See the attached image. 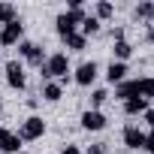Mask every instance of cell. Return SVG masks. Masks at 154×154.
Segmentation results:
<instances>
[{
	"label": "cell",
	"instance_id": "obj_1",
	"mask_svg": "<svg viewBox=\"0 0 154 154\" xmlns=\"http://www.w3.org/2000/svg\"><path fill=\"white\" fill-rule=\"evenodd\" d=\"M66 75H69V57H66L63 51L48 54L45 63L39 66V79H45V82H60V85H63Z\"/></svg>",
	"mask_w": 154,
	"mask_h": 154
},
{
	"label": "cell",
	"instance_id": "obj_2",
	"mask_svg": "<svg viewBox=\"0 0 154 154\" xmlns=\"http://www.w3.org/2000/svg\"><path fill=\"white\" fill-rule=\"evenodd\" d=\"M18 136H21V142H36V139H42V136H45V121H42L39 115L24 118L21 127H18Z\"/></svg>",
	"mask_w": 154,
	"mask_h": 154
},
{
	"label": "cell",
	"instance_id": "obj_3",
	"mask_svg": "<svg viewBox=\"0 0 154 154\" xmlns=\"http://www.w3.org/2000/svg\"><path fill=\"white\" fill-rule=\"evenodd\" d=\"M97 75H100V63H97V60H85V63H79V66H75L72 79H75V85L91 88V85L97 82Z\"/></svg>",
	"mask_w": 154,
	"mask_h": 154
},
{
	"label": "cell",
	"instance_id": "obj_4",
	"mask_svg": "<svg viewBox=\"0 0 154 154\" xmlns=\"http://www.w3.org/2000/svg\"><path fill=\"white\" fill-rule=\"evenodd\" d=\"M18 54H21V57H24V60H27L30 66H36V69H39V66L45 63V51H42V45H39V42L21 39V42H18Z\"/></svg>",
	"mask_w": 154,
	"mask_h": 154
},
{
	"label": "cell",
	"instance_id": "obj_5",
	"mask_svg": "<svg viewBox=\"0 0 154 154\" xmlns=\"http://www.w3.org/2000/svg\"><path fill=\"white\" fill-rule=\"evenodd\" d=\"M6 85L12 88V91H24V85H27V75H24V63L21 60H6Z\"/></svg>",
	"mask_w": 154,
	"mask_h": 154
},
{
	"label": "cell",
	"instance_id": "obj_6",
	"mask_svg": "<svg viewBox=\"0 0 154 154\" xmlns=\"http://www.w3.org/2000/svg\"><path fill=\"white\" fill-rule=\"evenodd\" d=\"M21 36H24V24H21V18H15V21H9V24L0 27V45H18Z\"/></svg>",
	"mask_w": 154,
	"mask_h": 154
},
{
	"label": "cell",
	"instance_id": "obj_7",
	"mask_svg": "<svg viewBox=\"0 0 154 154\" xmlns=\"http://www.w3.org/2000/svg\"><path fill=\"white\" fill-rule=\"evenodd\" d=\"M121 139H124V145L133 148V151H142V148H145V130H139V124H127L124 133H121Z\"/></svg>",
	"mask_w": 154,
	"mask_h": 154
},
{
	"label": "cell",
	"instance_id": "obj_8",
	"mask_svg": "<svg viewBox=\"0 0 154 154\" xmlns=\"http://www.w3.org/2000/svg\"><path fill=\"white\" fill-rule=\"evenodd\" d=\"M21 136L18 133H12V130H6V127H0V154H18L21 151Z\"/></svg>",
	"mask_w": 154,
	"mask_h": 154
},
{
	"label": "cell",
	"instance_id": "obj_9",
	"mask_svg": "<svg viewBox=\"0 0 154 154\" xmlns=\"http://www.w3.org/2000/svg\"><path fill=\"white\" fill-rule=\"evenodd\" d=\"M109 121H106V115L103 112H97V109H88V112H82V130H88V133H97V130H103Z\"/></svg>",
	"mask_w": 154,
	"mask_h": 154
},
{
	"label": "cell",
	"instance_id": "obj_10",
	"mask_svg": "<svg viewBox=\"0 0 154 154\" xmlns=\"http://www.w3.org/2000/svg\"><path fill=\"white\" fill-rule=\"evenodd\" d=\"M75 27H79V21H75L69 12H60L57 18H54V30H57V36L63 39V36H69V33H75Z\"/></svg>",
	"mask_w": 154,
	"mask_h": 154
},
{
	"label": "cell",
	"instance_id": "obj_11",
	"mask_svg": "<svg viewBox=\"0 0 154 154\" xmlns=\"http://www.w3.org/2000/svg\"><path fill=\"white\" fill-rule=\"evenodd\" d=\"M127 72H130V69H127V63L112 60V63L106 66V82H109V85H121V82L127 79Z\"/></svg>",
	"mask_w": 154,
	"mask_h": 154
},
{
	"label": "cell",
	"instance_id": "obj_12",
	"mask_svg": "<svg viewBox=\"0 0 154 154\" xmlns=\"http://www.w3.org/2000/svg\"><path fill=\"white\" fill-rule=\"evenodd\" d=\"M115 97H118L121 103H127V100L139 97V91H136V79H124L121 85H115Z\"/></svg>",
	"mask_w": 154,
	"mask_h": 154
},
{
	"label": "cell",
	"instance_id": "obj_13",
	"mask_svg": "<svg viewBox=\"0 0 154 154\" xmlns=\"http://www.w3.org/2000/svg\"><path fill=\"white\" fill-rule=\"evenodd\" d=\"M100 24L103 21H109L112 15H115V3H109V0H97V3H94V12H91Z\"/></svg>",
	"mask_w": 154,
	"mask_h": 154
},
{
	"label": "cell",
	"instance_id": "obj_14",
	"mask_svg": "<svg viewBox=\"0 0 154 154\" xmlns=\"http://www.w3.org/2000/svg\"><path fill=\"white\" fill-rule=\"evenodd\" d=\"M133 18L151 24V21H154V3H151V0H139V6L133 9Z\"/></svg>",
	"mask_w": 154,
	"mask_h": 154
},
{
	"label": "cell",
	"instance_id": "obj_15",
	"mask_svg": "<svg viewBox=\"0 0 154 154\" xmlns=\"http://www.w3.org/2000/svg\"><path fill=\"white\" fill-rule=\"evenodd\" d=\"M60 97H63V85L60 82H45L42 85V100L45 103H57Z\"/></svg>",
	"mask_w": 154,
	"mask_h": 154
},
{
	"label": "cell",
	"instance_id": "obj_16",
	"mask_svg": "<svg viewBox=\"0 0 154 154\" xmlns=\"http://www.w3.org/2000/svg\"><path fill=\"white\" fill-rule=\"evenodd\" d=\"M145 112H148V100H142V97H133V100L124 103V115H130V118L145 115Z\"/></svg>",
	"mask_w": 154,
	"mask_h": 154
},
{
	"label": "cell",
	"instance_id": "obj_17",
	"mask_svg": "<svg viewBox=\"0 0 154 154\" xmlns=\"http://www.w3.org/2000/svg\"><path fill=\"white\" fill-rule=\"evenodd\" d=\"M112 54H115V60H118V63H127V57L133 54V45H130L127 39H121V42H115V45H112Z\"/></svg>",
	"mask_w": 154,
	"mask_h": 154
},
{
	"label": "cell",
	"instance_id": "obj_18",
	"mask_svg": "<svg viewBox=\"0 0 154 154\" xmlns=\"http://www.w3.org/2000/svg\"><path fill=\"white\" fill-rule=\"evenodd\" d=\"M63 45L69 48V51H85V45H88V39L75 30V33H69V36H63Z\"/></svg>",
	"mask_w": 154,
	"mask_h": 154
},
{
	"label": "cell",
	"instance_id": "obj_19",
	"mask_svg": "<svg viewBox=\"0 0 154 154\" xmlns=\"http://www.w3.org/2000/svg\"><path fill=\"white\" fill-rule=\"evenodd\" d=\"M136 91H139L142 100H151V97H154V79H151V75H145V79H136Z\"/></svg>",
	"mask_w": 154,
	"mask_h": 154
},
{
	"label": "cell",
	"instance_id": "obj_20",
	"mask_svg": "<svg viewBox=\"0 0 154 154\" xmlns=\"http://www.w3.org/2000/svg\"><path fill=\"white\" fill-rule=\"evenodd\" d=\"M97 33H100V21H97L94 15H88V18L82 21V36L88 39V36H97Z\"/></svg>",
	"mask_w": 154,
	"mask_h": 154
},
{
	"label": "cell",
	"instance_id": "obj_21",
	"mask_svg": "<svg viewBox=\"0 0 154 154\" xmlns=\"http://www.w3.org/2000/svg\"><path fill=\"white\" fill-rule=\"evenodd\" d=\"M88 100H91V109H97V112H100V106L109 100V91H106V88H94Z\"/></svg>",
	"mask_w": 154,
	"mask_h": 154
},
{
	"label": "cell",
	"instance_id": "obj_22",
	"mask_svg": "<svg viewBox=\"0 0 154 154\" xmlns=\"http://www.w3.org/2000/svg\"><path fill=\"white\" fill-rule=\"evenodd\" d=\"M18 18V9L12 6V3H0V24H9V21H15Z\"/></svg>",
	"mask_w": 154,
	"mask_h": 154
},
{
	"label": "cell",
	"instance_id": "obj_23",
	"mask_svg": "<svg viewBox=\"0 0 154 154\" xmlns=\"http://www.w3.org/2000/svg\"><path fill=\"white\" fill-rule=\"evenodd\" d=\"M82 154H106V142H94V145H88Z\"/></svg>",
	"mask_w": 154,
	"mask_h": 154
},
{
	"label": "cell",
	"instance_id": "obj_24",
	"mask_svg": "<svg viewBox=\"0 0 154 154\" xmlns=\"http://www.w3.org/2000/svg\"><path fill=\"white\" fill-rule=\"evenodd\" d=\"M66 12H85V0H69V3H66Z\"/></svg>",
	"mask_w": 154,
	"mask_h": 154
},
{
	"label": "cell",
	"instance_id": "obj_25",
	"mask_svg": "<svg viewBox=\"0 0 154 154\" xmlns=\"http://www.w3.org/2000/svg\"><path fill=\"white\" fill-rule=\"evenodd\" d=\"M145 151H148V154H154V130H151V133H145Z\"/></svg>",
	"mask_w": 154,
	"mask_h": 154
},
{
	"label": "cell",
	"instance_id": "obj_26",
	"mask_svg": "<svg viewBox=\"0 0 154 154\" xmlns=\"http://www.w3.org/2000/svg\"><path fill=\"white\" fill-rule=\"evenodd\" d=\"M124 39V27H112V42H121Z\"/></svg>",
	"mask_w": 154,
	"mask_h": 154
},
{
	"label": "cell",
	"instance_id": "obj_27",
	"mask_svg": "<svg viewBox=\"0 0 154 154\" xmlns=\"http://www.w3.org/2000/svg\"><path fill=\"white\" fill-rule=\"evenodd\" d=\"M60 154H82V148H79V145H63Z\"/></svg>",
	"mask_w": 154,
	"mask_h": 154
},
{
	"label": "cell",
	"instance_id": "obj_28",
	"mask_svg": "<svg viewBox=\"0 0 154 154\" xmlns=\"http://www.w3.org/2000/svg\"><path fill=\"white\" fill-rule=\"evenodd\" d=\"M142 118H145V124H151V130H154V109H148Z\"/></svg>",
	"mask_w": 154,
	"mask_h": 154
},
{
	"label": "cell",
	"instance_id": "obj_29",
	"mask_svg": "<svg viewBox=\"0 0 154 154\" xmlns=\"http://www.w3.org/2000/svg\"><path fill=\"white\" fill-rule=\"evenodd\" d=\"M145 39H148V42H151V45H154V21H151V24H148V30H145Z\"/></svg>",
	"mask_w": 154,
	"mask_h": 154
},
{
	"label": "cell",
	"instance_id": "obj_30",
	"mask_svg": "<svg viewBox=\"0 0 154 154\" xmlns=\"http://www.w3.org/2000/svg\"><path fill=\"white\" fill-rule=\"evenodd\" d=\"M0 115H3V103H0Z\"/></svg>",
	"mask_w": 154,
	"mask_h": 154
}]
</instances>
